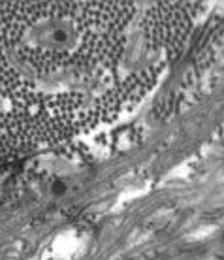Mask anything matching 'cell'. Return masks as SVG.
Here are the masks:
<instances>
[{"mask_svg":"<svg viewBox=\"0 0 224 260\" xmlns=\"http://www.w3.org/2000/svg\"><path fill=\"white\" fill-rule=\"evenodd\" d=\"M130 4H0V91L96 72L117 59Z\"/></svg>","mask_w":224,"mask_h":260,"instance_id":"obj_1","label":"cell"}]
</instances>
